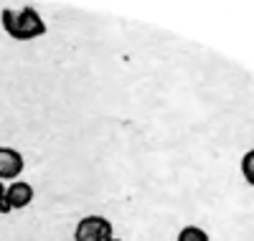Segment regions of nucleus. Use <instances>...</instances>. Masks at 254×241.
Wrapping results in <instances>:
<instances>
[{
    "label": "nucleus",
    "instance_id": "f257e3e1",
    "mask_svg": "<svg viewBox=\"0 0 254 241\" xmlns=\"http://www.w3.org/2000/svg\"><path fill=\"white\" fill-rule=\"evenodd\" d=\"M3 28L10 38L15 41H33L38 36L46 33V23L38 15V10L33 5H23V8H5L3 15Z\"/></svg>",
    "mask_w": 254,
    "mask_h": 241
},
{
    "label": "nucleus",
    "instance_id": "f03ea898",
    "mask_svg": "<svg viewBox=\"0 0 254 241\" xmlns=\"http://www.w3.org/2000/svg\"><path fill=\"white\" fill-rule=\"evenodd\" d=\"M112 221L104 216H84L74 229V241H110Z\"/></svg>",
    "mask_w": 254,
    "mask_h": 241
},
{
    "label": "nucleus",
    "instance_id": "7ed1b4c3",
    "mask_svg": "<svg viewBox=\"0 0 254 241\" xmlns=\"http://www.w3.org/2000/svg\"><path fill=\"white\" fill-rule=\"evenodd\" d=\"M26 168L23 155L15 147H0V181H18Z\"/></svg>",
    "mask_w": 254,
    "mask_h": 241
},
{
    "label": "nucleus",
    "instance_id": "20e7f679",
    "mask_svg": "<svg viewBox=\"0 0 254 241\" xmlns=\"http://www.w3.org/2000/svg\"><path fill=\"white\" fill-rule=\"evenodd\" d=\"M3 195H5V201H8V206H10L13 211H20V208H28V206L33 203L36 190H33V185L26 183V181H13V183L5 188Z\"/></svg>",
    "mask_w": 254,
    "mask_h": 241
},
{
    "label": "nucleus",
    "instance_id": "39448f33",
    "mask_svg": "<svg viewBox=\"0 0 254 241\" xmlns=\"http://www.w3.org/2000/svg\"><path fill=\"white\" fill-rule=\"evenodd\" d=\"M176 241H211V239H208V234H206L203 229H198V226H186V229L178 231V239H176Z\"/></svg>",
    "mask_w": 254,
    "mask_h": 241
},
{
    "label": "nucleus",
    "instance_id": "423d86ee",
    "mask_svg": "<svg viewBox=\"0 0 254 241\" xmlns=\"http://www.w3.org/2000/svg\"><path fill=\"white\" fill-rule=\"evenodd\" d=\"M242 175L249 185H254V150H247L242 158Z\"/></svg>",
    "mask_w": 254,
    "mask_h": 241
},
{
    "label": "nucleus",
    "instance_id": "0eeeda50",
    "mask_svg": "<svg viewBox=\"0 0 254 241\" xmlns=\"http://www.w3.org/2000/svg\"><path fill=\"white\" fill-rule=\"evenodd\" d=\"M13 208L8 206V201H5V195H3V198H0V213H10Z\"/></svg>",
    "mask_w": 254,
    "mask_h": 241
},
{
    "label": "nucleus",
    "instance_id": "6e6552de",
    "mask_svg": "<svg viewBox=\"0 0 254 241\" xmlns=\"http://www.w3.org/2000/svg\"><path fill=\"white\" fill-rule=\"evenodd\" d=\"M3 193H5V185H3V181H0V198H3Z\"/></svg>",
    "mask_w": 254,
    "mask_h": 241
},
{
    "label": "nucleus",
    "instance_id": "1a4fd4ad",
    "mask_svg": "<svg viewBox=\"0 0 254 241\" xmlns=\"http://www.w3.org/2000/svg\"><path fill=\"white\" fill-rule=\"evenodd\" d=\"M110 241H120V239H110Z\"/></svg>",
    "mask_w": 254,
    "mask_h": 241
}]
</instances>
